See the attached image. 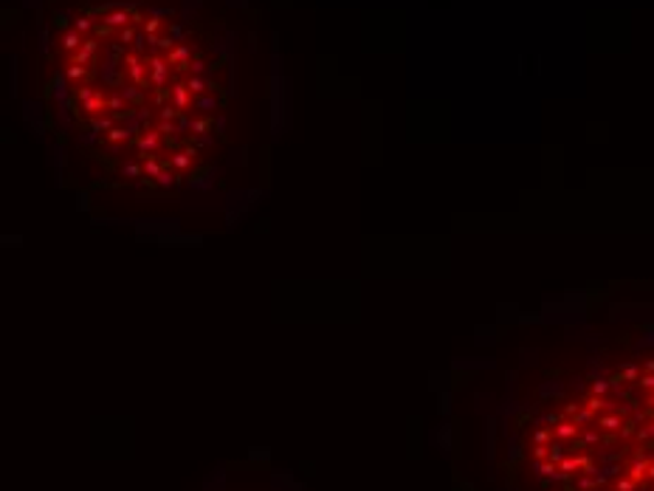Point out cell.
I'll return each mask as SVG.
<instances>
[{
	"label": "cell",
	"mask_w": 654,
	"mask_h": 491,
	"mask_svg": "<svg viewBox=\"0 0 654 491\" xmlns=\"http://www.w3.org/2000/svg\"><path fill=\"white\" fill-rule=\"evenodd\" d=\"M530 460L564 491H654V359L547 412L530 432Z\"/></svg>",
	"instance_id": "6da1fadb"
}]
</instances>
